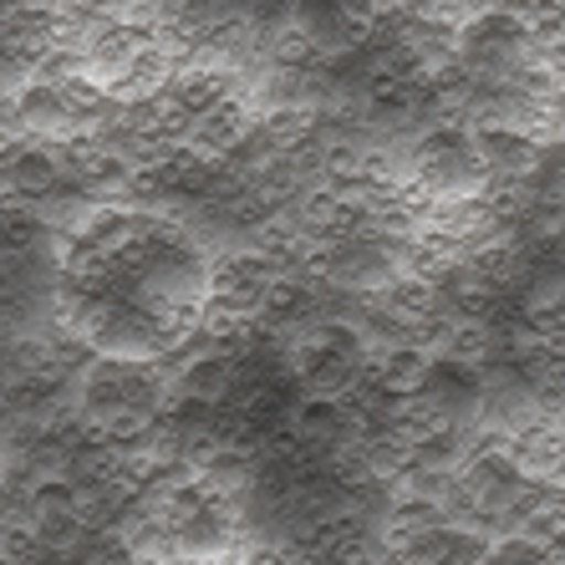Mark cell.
Wrapping results in <instances>:
<instances>
[{
    "instance_id": "3957f363",
    "label": "cell",
    "mask_w": 565,
    "mask_h": 565,
    "mask_svg": "<svg viewBox=\"0 0 565 565\" xmlns=\"http://www.w3.org/2000/svg\"><path fill=\"white\" fill-rule=\"evenodd\" d=\"M163 408V382L153 362H113L93 356L72 382V413L97 444H132Z\"/></svg>"
},
{
    "instance_id": "7a4b0ae2",
    "label": "cell",
    "mask_w": 565,
    "mask_h": 565,
    "mask_svg": "<svg viewBox=\"0 0 565 565\" xmlns=\"http://www.w3.org/2000/svg\"><path fill=\"white\" fill-rule=\"evenodd\" d=\"M128 551L184 565H239L245 561V514L235 489L204 469L148 484L132 504Z\"/></svg>"
},
{
    "instance_id": "6da1fadb",
    "label": "cell",
    "mask_w": 565,
    "mask_h": 565,
    "mask_svg": "<svg viewBox=\"0 0 565 565\" xmlns=\"http://www.w3.org/2000/svg\"><path fill=\"white\" fill-rule=\"evenodd\" d=\"M210 255L179 220L103 210L62 255L56 316L93 356L163 362L210 327Z\"/></svg>"
},
{
    "instance_id": "5b68a950",
    "label": "cell",
    "mask_w": 565,
    "mask_h": 565,
    "mask_svg": "<svg viewBox=\"0 0 565 565\" xmlns=\"http://www.w3.org/2000/svg\"><path fill=\"white\" fill-rule=\"evenodd\" d=\"M377 31V0H290L280 36L311 52H352Z\"/></svg>"
},
{
    "instance_id": "277c9868",
    "label": "cell",
    "mask_w": 565,
    "mask_h": 565,
    "mask_svg": "<svg viewBox=\"0 0 565 565\" xmlns=\"http://www.w3.org/2000/svg\"><path fill=\"white\" fill-rule=\"evenodd\" d=\"M489 163H494L489 158V138H479L469 128H434L413 143L408 173L423 194L463 204V199H473L489 184V173H494Z\"/></svg>"
}]
</instances>
